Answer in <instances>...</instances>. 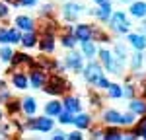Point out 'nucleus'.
<instances>
[{
  "label": "nucleus",
  "instance_id": "nucleus-9",
  "mask_svg": "<svg viewBox=\"0 0 146 140\" xmlns=\"http://www.w3.org/2000/svg\"><path fill=\"white\" fill-rule=\"evenodd\" d=\"M129 10H131V16H133V18L144 20L146 18V2L144 0H133Z\"/></svg>",
  "mask_w": 146,
  "mask_h": 140
},
{
  "label": "nucleus",
  "instance_id": "nucleus-6",
  "mask_svg": "<svg viewBox=\"0 0 146 140\" xmlns=\"http://www.w3.org/2000/svg\"><path fill=\"white\" fill-rule=\"evenodd\" d=\"M82 12H84V6L78 4V2H68V4H64V8H62V14H64V18H66L68 22H74Z\"/></svg>",
  "mask_w": 146,
  "mask_h": 140
},
{
  "label": "nucleus",
  "instance_id": "nucleus-4",
  "mask_svg": "<svg viewBox=\"0 0 146 140\" xmlns=\"http://www.w3.org/2000/svg\"><path fill=\"white\" fill-rule=\"evenodd\" d=\"M66 90H68V84L62 78H56V76H53L51 80H47V84H45V92L51 93V95H60Z\"/></svg>",
  "mask_w": 146,
  "mask_h": 140
},
{
  "label": "nucleus",
  "instance_id": "nucleus-26",
  "mask_svg": "<svg viewBox=\"0 0 146 140\" xmlns=\"http://www.w3.org/2000/svg\"><path fill=\"white\" fill-rule=\"evenodd\" d=\"M60 41H62V45L66 47V49H74V47H76V43H78V39L74 37V33H72V31L64 33L62 37H60Z\"/></svg>",
  "mask_w": 146,
  "mask_h": 140
},
{
  "label": "nucleus",
  "instance_id": "nucleus-22",
  "mask_svg": "<svg viewBox=\"0 0 146 140\" xmlns=\"http://www.w3.org/2000/svg\"><path fill=\"white\" fill-rule=\"evenodd\" d=\"M123 138V132L119 127H107L103 128V140H121Z\"/></svg>",
  "mask_w": 146,
  "mask_h": 140
},
{
  "label": "nucleus",
  "instance_id": "nucleus-39",
  "mask_svg": "<svg viewBox=\"0 0 146 140\" xmlns=\"http://www.w3.org/2000/svg\"><path fill=\"white\" fill-rule=\"evenodd\" d=\"M92 138H103V130L101 128H94L92 130Z\"/></svg>",
  "mask_w": 146,
  "mask_h": 140
},
{
  "label": "nucleus",
  "instance_id": "nucleus-35",
  "mask_svg": "<svg viewBox=\"0 0 146 140\" xmlns=\"http://www.w3.org/2000/svg\"><path fill=\"white\" fill-rule=\"evenodd\" d=\"M123 95L129 97V99H133V97H135V86H131V84L123 86Z\"/></svg>",
  "mask_w": 146,
  "mask_h": 140
},
{
  "label": "nucleus",
  "instance_id": "nucleus-2",
  "mask_svg": "<svg viewBox=\"0 0 146 140\" xmlns=\"http://www.w3.org/2000/svg\"><path fill=\"white\" fill-rule=\"evenodd\" d=\"M25 128L27 130H39V132H51L53 130V119L49 115L39 117V119H29L25 123Z\"/></svg>",
  "mask_w": 146,
  "mask_h": 140
},
{
  "label": "nucleus",
  "instance_id": "nucleus-21",
  "mask_svg": "<svg viewBox=\"0 0 146 140\" xmlns=\"http://www.w3.org/2000/svg\"><path fill=\"white\" fill-rule=\"evenodd\" d=\"M103 66H105L107 72H111V74H121V72H123V62L117 57H111L107 60V64H103Z\"/></svg>",
  "mask_w": 146,
  "mask_h": 140
},
{
  "label": "nucleus",
  "instance_id": "nucleus-32",
  "mask_svg": "<svg viewBox=\"0 0 146 140\" xmlns=\"http://www.w3.org/2000/svg\"><path fill=\"white\" fill-rule=\"evenodd\" d=\"M72 113H70V111H66V109H62V111H60V113H58V121H60V123H62V125H68V123H72Z\"/></svg>",
  "mask_w": 146,
  "mask_h": 140
},
{
  "label": "nucleus",
  "instance_id": "nucleus-1",
  "mask_svg": "<svg viewBox=\"0 0 146 140\" xmlns=\"http://www.w3.org/2000/svg\"><path fill=\"white\" fill-rule=\"evenodd\" d=\"M109 27H111V31L115 33H129L131 31V22H129V18H127V14L125 12H111V18H109Z\"/></svg>",
  "mask_w": 146,
  "mask_h": 140
},
{
  "label": "nucleus",
  "instance_id": "nucleus-10",
  "mask_svg": "<svg viewBox=\"0 0 146 140\" xmlns=\"http://www.w3.org/2000/svg\"><path fill=\"white\" fill-rule=\"evenodd\" d=\"M72 123L76 125V128H80V130H86V128L92 127V117L88 115V113H74V117H72Z\"/></svg>",
  "mask_w": 146,
  "mask_h": 140
},
{
  "label": "nucleus",
  "instance_id": "nucleus-36",
  "mask_svg": "<svg viewBox=\"0 0 146 140\" xmlns=\"http://www.w3.org/2000/svg\"><path fill=\"white\" fill-rule=\"evenodd\" d=\"M66 138H68V140H82L84 136H82V130H80V128H76V130L68 132V134H66Z\"/></svg>",
  "mask_w": 146,
  "mask_h": 140
},
{
  "label": "nucleus",
  "instance_id": "nucleus-27",
  "mask_svg": "<svg viewBox=\"0 0 146 140\" xmlns=\"http://www.w3.org/2000/svg\"><path fill=\"white\" fill-rule=\"evenodd\" d=\"M135 136H142V138H146V115H142V119L136 123V127H135Z\"/></svg>",
  "mask_w": 146,
  "mask_h": 140
},
{
  "label": "nucleus",
  "instance_id": "nucleus-30",
  "mask_svg": "<svg viewBox=\"0 0 146 140\" xmlns=\"http://www.w3.org/2000/svg\"><path fill=\"white\" fill-rule=\"evenodd\" d=\"M8 39H10V45L12 43H20L22 41V31L18 27H10L8 29Z\"/></svg>",
  "mask_w": 146,
  "mask_h": 140
},
{
  "label": "nucleus",
  "instance_id": "nucleus-23",
  "mask_svg": "<svg viewBox=\"0 0 146 140\" xmlns=\"http://www.w3.org/2000/svg\"><path fill=\"white\" fill-rule=\"evenodd\" d=\"M23 47H35L37 45V33L35 31H25V33H22V41H20Z\"/></svg>",
  "mask_w": 146,
  "mask_h": 140
},
{
  "label": "nucleus",
  "instance_id": "nucleus-37",
  "mask_svg": "<svg viewBox=\"0 0 146 140\" xmlns=\"http://www.w3.org/2000/svg\"><path fill=\"white\" fill-rule=\"evenodd\" d=\"M107 86H109V80L105 76H101L100 80L96 82V88H100V90H107Z\"/></svg>",
  "mask_w": 146,
  "mask_h": 140
},
{
  "label": "nucleus",
  "instance_id": "nucleus-42",
  "mask_svg": "<svg viewBox=\"0 0 146 140\" xmlns=\"http://www.w3.org/2000/svg\"><path fill=\"white\" fill-rule=\"evenodd\" d=\"M142 27H144V31H146V22H144V23H142Z\"/></svg>",
  "mask_w": 146,
  "mask_h": 140
},
{
  "label": "nucleus",
  "instance_id": "nucleus-3",
  "mask_svg": "<svg viewBox=\"0 0 146 140\" xmlns=\"http://www.w3.org/2000/svg\"><path fill=\"white\" fill-rule=\"evenodd\" d=\"M82 70H84V78H86L88 84H92V86H96V82L103 76V68H101L100 62H88V66L82 68Z\"/></svg>",
  "mask_w": 146,
  "mask_h": 140
},
{
  "label": "nucleus",
  "instance_id": "nucleus-17",
  "mask_svg": "<svg viewBox=\"0 0 146 140\" xmlns=\"http://www.w3.org/2000/svg\"><path fill=\"white\" fill-rule=\"evenodd\" d=\"M12 84H14L16 90H25V88L29 86V78H27L25 72H16V74L12 76Z\"/></svg>",
  "mask_w": 146,
  "mask_h": 140
},
{
  "label": "nucleus",
  "instance_id": "nucleus-29",
  "mask_svg": "<svg viewBox=\"0 0 146 140\" xmlns=\"http://www.w3.org/2000/svg\"><path fill=\"white\" fill-rule=\"evenodd\" d=\"M135 113L133 111H129V113H121V127H131V125H135Z\"/></svg>",
  "mask_w": 146,
  "mask_h": 140
},
{
  "label": "nucleus",
  "instance_id": "nucleus-14",
  "mask_svg": "<svg viewBox=\"0 0 146 140\" xmlns=\"http://www.w3.org/2000/svg\"><path fill=\"white\" fill-rule=\"evenodd\" d=\"M39 49H41L43 53H53V51H55V37H53V33L41 35V39H39Z\"/></svg>",
  "mask_w": 146,
  "mask_h": 140
},
{
  "label": "nucleus",
  "instance_id": "nucleus-18",
  "mask_svg": "<svg viewBox=\"0 0 146 140\" xmlns=\"http://www.w3.org/2000/svg\"><path fill=\"white\" fill-rule=\"evenodd\" d=\"M129 111H133L135 115H146V99H131Z\"/></svg>",
  "mask_w": 146,
  "mask_h": 140
},
{
  "label": "nucleus",
  "instance_id": "nucleus-28",
  "mask_svg": "<svg viewBox=\"0 0 146 140\" xmlns=\"http://www.w3.org/2000/svg\"><path fill=\"white\" fill-rule=\"evenodd\" d=\"M142 60H144L142 53H140V51H136L135 55H133V58H131V68L138 72V70H140V66H142Z\"/></svg>",
  "mask_w": 146,
  "mask_h": 140
},
{
  "label": "nucleus",
  "instance_id": "nucleus-7",
  "mask_svg": "<svg viewBox=\"0 0 146 140\" xmlns=\"http://www.w3.org/2000/svg\"><path fill=\"white\" fill-rule=\"evenodd\" d=\"M101 119L107 127H121V113L117 109H105Z\"/></svg>",
  "mask_w": 146,
  "mask_h": 140
},
{
  "label": "nucleus",
  "instance_id": "nucleus-19",
  "mask_svg": "<svg viewBox=\"0 0 146 140\" xmlns=\"http://www.w3.org/2000/svg\"><path fill=\"white\" fill-rule=\"evenodd\" d=\"M82 55L88 58H94L98 55V47L94 43V39H88V41H82Z\"/></svg>",
  "mask_w": 146,
  "mask_h": 140
},
{
  "label": "nucleus",
  "instance_id": "nucleus-44",
  "mask_svg": "<svg viewBox=\"0 0 146 140\" xmlns=\"http://www.w3.org/2000/svg\"><path fill=\"white\" fill-rule=\"evenodd\" d=\"M0 88H2V82H0Z\"/></svg>",
  "mask_w": 146,
  "mask_h": 140
},
{
  "label": "nucleus",
  "instance_id": "nucleus-11",
  "mask_svg": "<svg viewBox=\"0 0 146 140\" xmlns=\"http://www.w3.org/2000/svg\"><path fill=\"white\" fill-rule=\"evenodd\" d=\"M129 43L135 51H144L146 49V35L144 33H129Z\"/></svg>",
  "mask_w": 146,
  "mask_h": 140
},
{
  "label": "nucleus",
  "instance_id": "nucleus-38",
  "mask_svg": "<svg viewBox=\"0 0 146 140\" xmlns=\"http://www.w3.org/2000/svg\"><path fill=\"white\" fill-rule=\"evenodd\" d=\"M10 14V10H8V6L4 4V2H0V18H6Z\"/></svg>",
  "mask_w": 146,
  "mask_h": 140
},
{
  "label": "nucleus",
  "instance_id": "nucleus-24",
  "mask_svg": "<svg viewBox=\"0 0 146 140\" xmlns=\"http://www.w3.org/2000/svg\"><path fill=\"white\" fill-rule=\"evenodd\" d=\"M22 111L25 115H33L35 111H37V103H35L33 97H25L22 101Z\"/></svg>",
  "mask_w": 146,
  "mask_h": 140
},
{
  "label": "nucleus",
  "instance_id": "nucleus-40",
  "mask_svg": "<svg viewBox=\"0 0 146 140\" xmlns=\"http://www.w3.org/2000/svg\"><path fill=\"white\" fill-rule=\"evenodd\" d=\"M53 138L55 140H62V138H66V134H64L62 130H55V132H53Z\"/></svg>",
  "mask_w": 146,
  "mask_h": 140
},
{
  "label": "nucleus",
  "instance_id": "nucleus-20",
  "mask_svg": "<svg viewBox=\"0 0 146 140\" xmlns=\"http://www.w3.org/2000/svg\"><path fill=\"white\" fill-rule=\"evenodd\" d=\"M62 109H64V107H62V103H60V101L51 99V101L45 105V115H49V117H58V113H60Z\"/></svg>",
  "mask_w": 146,
  "mask_h": 140
},
{
  "label": "nucleus",
  "instance_id": "nucleus-41",
  "mask_svg": "<svg viewBox=\"0 0 146 140\" xmlns=\"http://www.w3.org/2000/svg\"><path fill=\"white\" fill-rule=\"evenodd\" d=\"M94 2H96V4L100 6V4H103V2H109V0H94Z\"/></svg>",
  "mask_w": 146,
  "mask_h": 140
},
{
  "label": "nucleus",
  "instance_id": "nucleus-8",
  "mask_svg": "<svg viewBox=\"0 0 146 140\" xmlns=\"http://www.w3.org/2000/svg\"><path fill=\"white\" fill-rule=\"evenodd\" d=\"M29 78V84L33 86V88H37V90H41V88H45V84H47V74L45 72H41V70H31V74L27 76Z\"/></svg>",
  "mask_w": 146,
  "mask_h": 140
},
{
  "label": "nucleus",
  "instance_id": "nucleus-31",
  "mask_svg": "<svg viewBox=\"0 0 146 140\" xmlns=\"http://www.w3.org/2000/svg\"><path fill=\"white\" fill-rule=\"evenodd\" d=\"M0 58H2V60H4V62H12V58H14V51H12L10 47H2V49H0Z\"/></svg>",
  "mask_w": 146,
  "mask_h": 140
},
{
  "label": "nucleus",
  "instance_id": "nucleus-16",
  "mask_svg": "<svg viewBox=\"0 0 146 140\" xmlns=\"http://www.w3.org/2000/svg\"><path fill=\"white\" fill-rule=\"evenodd\" d=\"M16 27H18L20 31H33L35 22L29 16H18V18H16Z\"/></svg>",
  "mask_w": 146,
  "mask_h": 140
},
{
  "label": "nucleus",
  "instance_id": "nucleus-25",
  "mask_svg": "<svg viewBox=\"0 0 146 140\" xmlns=\"http://www.w3.org/2000/svg\"><path fill=\"white\" fill-rule=\"evenodd\" d=\"M107 95L111 97V99H119V97H123V86H119V84H111L109 82V86H107Z\"/></svg>",
  "mask_w": 146,
  "mask_h": 140
},
{
  "label": "nucleus",
  "instance_id": "nucleus-12",
  "mask_svg": "<svg viewBox=\"0 0 146 140\" xmlns=\"http://www.w3.org/2000/svg\"><path fill=\"white\" fill-rule=\"evenodd\" d=\"M100 22H109V18H111V4L109 2H103V4H100V8L98 10L92 12Z\"/></svg>",
  "mask_w": 146,
  "mask_h": 140
},
{
  "label": "nucleus",
  "instance_id": "nucleus-34",
  "mask_svg": "<svg viewBox=\"0 0 146 140\" xmlns=\"http://www.w3.org/2000/svg\"><path fill=\"white\" fill-rule=\"evenodd\" d=\"M8 29H10V27H0V43H2V45H10V39H8Z\"/></svg>",
  "mask_w": 146,
  "mask_h": 140
},
{
  "label": "nucleus",
  "instance_id": "nucleus-15",
  "mask_svg": "<svg viewBox=\"0 0 146 140\" xmlns=\"http://www.w3.org/2000/svg\"><path fill=\"white\" fill-rule=\"evenodd\" d=\"M62 107H64L66 111H70L72 115L82 111V103H80V99H78V97H72V95H66V97H64V103H62Z\"/></svg>",
  "mask_w": 146,
  "mask_h": 140
},
{
  "label": "nucleus",
  "instance_id": "nucleus-43",
  "mask_svg": "<svg viewBox=\"0 0 146 140\" xmlns=\"http://www.w3.org/2000/svg\"><path fill=\"white\" fill-rule=\"evenodd\" d=\"M0 121H2V111H0Z\"/></svg>",
  "mask_w": 146,
  "mask_h": 140
},
{
  "label": "nucleus",
  "instance_id": "nucleus-13",
  "mask_svg": "<svg viewBox=\"0 0 146 140\" xmlns=\"http://www.w3.org/2000/svg\"><path fill=\"white\" fill-rule=\"evenodd\" d=\"M82 58H84V55H80V53H76V51H72V53L66 57V66H68V68H72V70H82V68H84Z\"/></svg>",
  "mask_w": 146,
  "mask_h": 140
},
{
  "label": "nucleus",
  "instance_id": "nucleus-33",
  "mask_svg": "<svg viewBox=\"0 0 146 140\" xmlns=\"http://www.w3.org/2000/svg\"><path fill=\"white\" fill-rule=\"evenodd\" d=\"M115 55H117V58L123 62L125 58H127V49H125L123 45H115Z\"/></svg>",
  "mask_w": 146,
  "mask_h": 140
},
{
  "label": "nucleus",
  "instance_id": "nucleus-5",
  "mask_svg": "<svg viewBox=\"0 0 146 140\" xmlns=\"http://www.w3.org/2000/svg\"><path fill=\"white\" fill-rule=\"evenodd\" d=\"M72 33H74V37L78 39L80 43L82 41H88V39H94L92 35H94V25H90V23H78L74 29H72Z\"/></svg>",
  "mask_w": 146,
  "mask_h": 140
}]
</instances>
